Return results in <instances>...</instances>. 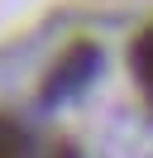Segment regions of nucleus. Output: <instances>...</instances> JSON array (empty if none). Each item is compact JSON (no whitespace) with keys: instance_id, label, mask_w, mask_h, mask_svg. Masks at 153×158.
I'll return each instance as SVG.
<instances>
[{"instance_id":"7ed1b4c3","label":"nucleus","mask_w":153,"mask_h":158,"mask_svg":"<svg viewBox=\"0 0 153 158\" xmlns=\"http://www.w3.org/2000/svg\"><path fill=\"white\" fill-rule=\"evenodd\" d=\"M0 158H29V148H24V129H19L10 115H0Z\"/></svg>"},{"instance_id":"f03ea898","label":"nucleus","mask_w":153,"mask_h":158,"mask_svg":"<svg viewBox=\"0 0 153 158\" xmlns=\"http://www.w3.org/2000/svg\"><path fill=\"white\" fill-rule=\"evenodd\" d=\"M129 72H134V81H139L148 110H153V24H143V29L134 34V43H129Z\"/></svg>"},{"instance_id":"f257e3e1","label":"nucleus","mask_w":153,"mask_h":158,"mask_svg":"<svg viewBox=\"0 0 153 158\" xmlns=\"http://www.w3.org/2000/svg\"><path fill=\"white\" fill-rule=\"evenodd\" d=\"M91 72H96V48H91V43H76V48H72V53L62 58V67H57V77L48 81V101H57L62 91H72V86L81 91V81L91 77Z\"/></svg>"}]
</instances>
